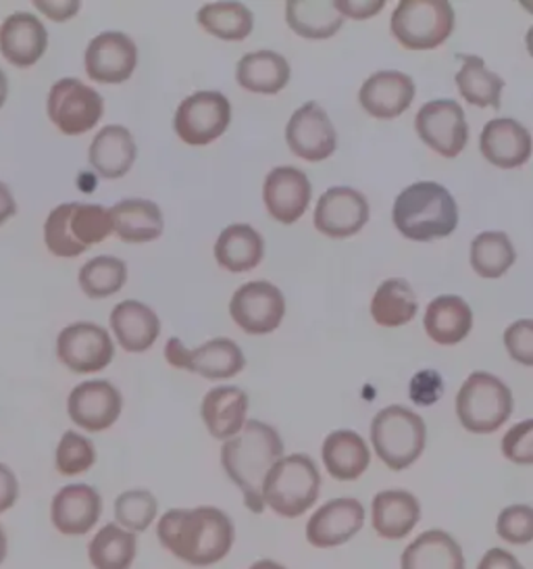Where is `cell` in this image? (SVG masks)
I'll use <instances>...</instances> for the list:
<instances>
[{
	"mask_svg": "<svg viewBox=\"0 0 533 569\" xmlns=\"http://www.w3.org/2000/svg\"><path fill=\"white\" fill-rule=\"evenodd\" d=\"M157 538L163 549L194 568H209L223 561L235 540L233 521L217 507L169 509L157 523Z\"/></svg>",
	"mask_w": 533,
	"mask_h": 569,
	"instance_id": "obj_1",
	"label": "cell"
},
{
	"mask_svg": "<svg viewBox=\"0 0 533 569\" xmlns=\"http://www.w3.org/2000/svg\"><path fill=\"white\" fill-rule=\"evenodd\" d=\"M282 457L283 442L278 430L259 419H250L240 435L223 442L221 466L233 485L242 490L247 507L257 516L265 511L263 482L266 473Z\"/></svg>",
	"mask_w": 533,
	"mask_h": 569,
	"instance_id": "obj_2",
	"label": "cell"
},
{
	"mask_svg": "<svg viewBox=\"0 0 533 569\" xmlns=\"http://www.w3.org/2000/svg\"><path fill=\"white\" fill-rule=\"evenodd\" d=\"M394 226L415 242L446 238L459 226V204L444 186L416 182L404 188L394 202Z\"/></svg>",
	"mask_w": 533,
	"mask_h": 569,
	"instance_id": "obj_3",
	"label": "cell"
},
{
	"mask_svg": "<svg viewBox=\"0 0 533 569\" xmlns=\"http://www.w3.org/2000/svg\"><path fill=\"white\" fill-rule=\"evenodd\" d=\"M319 490L321 473L315 461L299 452L282 457L269 469L263 482V502L280 518H300L315 505Z\"/></svg>",
	"mask_w": 533,
	"mask_h": 569,
	"instance_id": "obj_4",
	"label": "cell"
},
{
	"mask_svg": "<svg viewBox=\"0 0 533 569\" xmlns=\"http://www.w3.org/2000/svg\"><path fill=\"white\" fill-rule=\"evenodd\" d=\"M113 232L111 216L100 204H59L44 223L47 249L57 257H80Z\"/></svg>",
	"mask_w": 533,
	"mask_h": 569,
	"instance_id": "obj_5",
	"label": "cell"
},
{
	"mask_svg": "<svg viewBox=\"0 0 533 569\" xmlns=\"http://www.w3.org/2000/svg\"><path fill=\"white\" fill-rule=\"evenodd\" d=\"M371 442L388 468L402 471L411 468L425 451L428 428L415 411L392 405L371 421Z\"/></svg>",
	"mask_w": 533,
	"mask_h": 569,
	"instance_id": "obj_6",
	"label": "cell"
},
{
	"mask_svg": "<svg viewBox=\"0 0 533 569\" xmlns=\"http://www.w3.org/2000/svg\"><path fill=\"white\" fill-rule=\"evenodd\" d=\"M456 416L473 435H492L513 416V392L500 378L475 371L456 395Z\"/></svg>",
	"mask_w": 533,
	"mask_h": 569,
	"instance_id": "obj_7",
	"label": "cell"
},
{
	"mask_svg": "<svg viewBox=\"0 0 533 569\" xmlns=\"http://www.w3.org/2000/svg\"><path fill=\"white\" fill-rule=\"evenodd\" d=\"M392 36L409 51H432L454 30V9L446 0H402L390 21Z\"/></svg>",
	"mask_w": 533,
	"mask_h": 569,
	"instance_id": "obj_8",
	"label": "cell"
},
{
	"mask_svg": "<svg viewBox=\"0 0 533 569\" xmlns=\"http://www.w3.org/2000/svg\"><path fill=\"white\" fill-rule=\"evenodd\" d=\"M47 111L59 132L82 136L99 123L104 113V101L94 88L76 78H63L50 88Z\"/></svg>",
	"mask_w": 533,
	"mask_h": 569,
	"instance_id": "obj_9",
	"label": "cell"
},
{
	"mask_svg": "<svg viewBox=\"0 0 533 569\" xmlns=\"http://www.w3.org/2000/svg\"><path fill=\"white\" fill-rule=\"evenodd\" d=\"M232 121V104L213 90H202L178 107L173 119L175 134L182 138L185 144L204 147L215 142L217 138L225 134Z\"/></svg>",
	"mask_w": 533,
	"mask_h": 569,
	"instance_id": "obj_10",
	"label": "cell"
},
{
	"mask_svg": "<svg viewBox=\"0 0 533 569\" xmlns=\"http://www.w3.org/2000/svg\"><path fill=\"white\" fill-rule=\"evenodd\" d=\"M165 359L173 368L188 369L207 380H228L247 366L244 352L230 338H213L194 351L185 349L180 338H171L167 342Z\"/></svg>",
	"mask_w": 533,
	"mask_h": 569,
	"instance_id": "obj_11",
	"label": "cell"
},
{
	"mask_svg": "<svg viewBox=\"0 0 533 569\" xmlns=\"http://www.w3.org/2000/svg\"><path fill=\"white\" fill-rule=\"evenodd\" d=\"M415 128L419 138L446 159H454L465 151L469 140L465 111L452 99L423 104L416 113Z\"/></svg>",
	"mask_w": 533,
	"mask_h": 569,
	"instance_id": "obj_12",
	"label": "cell"
},
{
	"mask_svg": "<svg viewBox=\"0 0 533 569\" xmlns=\"http://www.w3.org/2000/svg\"><path fill=\"white\" fill-rule=\"evenodd\" d=\"M59 361L73 373H94L113 361L115 347L109 332L90 321L67 326L57 338Z\"/></svg>",
	"mask_w": 533,
	"mask_h": 569,
	"instance_id": "obj_13",
	"label": "cell"
},
{
	"mask_svg": "<svg viewBox=\"0 0 533 569\" xmlns=\"http://www.w3.org/2000/svg\"><path fill=\"white\" fill-rule=\"evenodd\" d=\"M230 313L247 335H271L285 316V299L271 282H249L233 292Z\"/></svg>",
	"mask_w": 533,
	"mask_h": 569,
	"instance_id": "obj_14",
	"label": "cell"
},
{
	"mask_svg": "<svg viewBox=\"0 0 533 569\" xmlns=\"http://www.w3.org/2000/svg\"><path fill=\"white\" fill-rule=\"evenodd\" d=\"M86 73L99 84H121L132 78L138 66V49L123 32H104L92 38L86 49Z\"/></svg>",
	"mask_w": 533,
	"mask_h": 569,
	"instance_id": "obj_15",
	"label": "cell"
},
{
	"mask_svg": "<svg viewBox=\"0 0 533 569\" xmlns=\"http://www.w3.org/2000/svg\"><path fill=\"white\" fill-rule=\"evenodd\" d=\"M369 221L365 197L349 188L333 186L321 194L315 207V228L328 238H350L359 234Z\"/></svg>",
	"mask_w": 533,
	"mask_h": 569,
	"instance_id": "obj_16",
	"label": "cell"
},
{
	"mask_svg": "<svg viewBox=\"0 0 533 569\" xmlns=\"http://www.w3.org/2000/svg\"><path fill=\"white\" fill-rule=\"evenodd\" d=\"M365 526L363 502L350 497L321 505L306 523V540L315 549H333L352 540Z\"/></svg>",
	"mask_w": 533,
	"mask_h": 569,
	"instance_id": "obj_17",
	"label": "cell"
},
{
	"mask_svg": "<svg viewBox=\"0 0 533 569\" xmlns=\"http://www.w3.org/2000/svg\"><path fill=\"white\" fill-rule=\"evenodd\" d=\"M285 142L296 157L315 163L332 157L338 134L328 113L316 102H306L288 121Z\"/></svg>",
	"mask_w": 533,
	"mask_h": 569,
	"instance_id": "obj_18",
	"label": "cell"
},
{
	"mask_svg": "<svg viewBox=\"0 0 533 569\" xmlns=\"http://www.w3.org/2000/svg\"><path fill=\"white\" fill-rule=\"evenodd\" d=\"M123 399L115 386L107 380L78 385L67 401L69 418L86 432H104L121 416Z\"/></svg>",
	"mask_w": 533,
	"mask_h": 569,
	"instance_id": "obj_19",
	"label": "cell"
},
{
	"mask_svg": "<svg viewBox=\"0 0 533 569\" xmlns=\"http://www.w3.org/2000/svg\"><path fill=\"white\" fill-rule=\"evenodd\" d=\"M313 188L309 176L296 168H275L269 171L263 186V201L269 216L280 223L299 221L309 209Z\"/></svg>",
	"mask_w": 533,
	"mask_h": 569,
	"instance_id": "obj_20",
	"label": "cell"
},
{
	"mask_svg": "<svg viewBox=\"0 0 533 569\" xmlns=\"http://www.w3.org/2000/svg\"><path fill=\"white\" fill-rule=\"evenodd\" d=\"M102 516V497L94 486H63L50 505L52 526L66 536L88 535Z\"/></svg>",
	"mask_w": 533,
	"mask_h": 569,
	"instance_id": "obj_21",
	"label": "cell"
},
{
	"mask_svg": "<svg viewBox=\"0 0 533 569\" xmlns=\"http://www.w3.org/2000/svg\"><path fill=\"white\" fill-rule=\"evenodd\" d=\"M415 82L402 71H378L366 78L359 102L371 118L394 119L402 116L415 99Z\"/></svg>",
	"mask_w": 533,
	"mask_h": 569,
	"instance_id": "obj_22",
	"label": "cell"
},
{
	"mask_svg": "<svg viewBox=\"0 0 533 569\" xmlns=\"http://www.w3.org/2000/svg\"><path fill=\"white\" fill-rule=\"evenodd\" d=\"M480 151L496 168H521L532 157V134L515 119H492L483 128Z\"/></svg>",
	"mask_w": 533,
	"mask_h": 569,
	"instance_id": "obj_23",
	"label": "cell"
},
{
	"mask_svg": "<svg viewBox=\"0 0 533 569\" xmlns=\"http://www.w3.org/2000/svg\"><path fill=\"white\" fill-rule=\"evenodd\" d=\"M49 47L44 23L32 13H16L0 26V52L16 68H32Z\"/></svg>",
	"mask_w": 533,
	"mask_h": 569,
	"instance_id": "obj_24",
	"label": "cell"
},
{
	"mask_svg": "<svg viewBox=\"0 0 533 569\" xmlns=\"http://www.w3.org/2000/svg\"><path fill=\"white\" fill-rule=\"evenodd\" d=\"M249 395L238 386H219L204 395L200 416L217 440H230L247 426Z\"/></svg>",
	"mask_w": 533,
	"mask_h": 569,
	"instance_id": "obj_25",
	"label": "cell"
},
{
	"mask_svg": "<svg viewBox=\"0 0 533 569\" xmlns=\"http://www.w3.org/2000/svg\"><path fill=\"white\" fill-rule=\"evenodd\" d=\"M421 519V505L406 490H382L371 502V523L375 535L385 540H402L415 530Z\"/></svg>",
	"mask_w": 533,
	"mask_h": 569,
	"instance_id": "obj_26",
	"label": "cell"
},
{
	"mask_svg": "<svg viewBox=\"0 0 533 569\" xmlns=\"http://www.w3.org/2000/svg\"><path fill=\"white\" fill-rule=\"evenodd\" d=\"M111 328L117 342L128 352L149 351L161 332V321L149 305L123 301L111 311Z\"/></svg>",
	"mask_w": 533,
	"mask_h": 569,
	"instance_id": "obj_27",
	"label": "cell"
},
{
	"mask_svg": "<svg viewBox=\"0 0 533 569\" xmlns=\"http://www.w3.org/2000/svg\"><path fill=\"white\" fill-rule=\"evenodd\" d=\"M138 157L133 136L123 126H107L94 136L90 144V166L100 178L117 180L123 178Z\"/></svg>",
	"mask_w": 533,
	"mask_h": 569,
	"instance_id": "obj_28",
	"label": "cell"
},
{
	"mask_svg": "<svg viewBox=\"0 0 533 569\" xmlns=\"http://www.w3.org/2000/svg\"><path fill=\"white\" fill-rule=\"evenodd\" d=\"M113 232L123 242H152L163 234L165 221L157 202L147 199H125L109 209Z\"/></svg>",
	"mask_w": 533,
	"mask_h": 569,
	"instance_id": "obj_29",
	"label": "cell"
},
{
	"mask_svg": "<svg viewBox=\"0 0 533 569\" xmlns=\"http://www.w3.org/2000/svg\"><path fill=\"white\" fill-rule=\"evenodd\" d=\"M321 457L333 480L352 482L365 473L371 452L361 435L352 430H335L323 440Z\"/></svg>",
	"mask_w": 533,
	"mask_h": 569,
	"instance_id": "obj_30",
	"label": "cell"
},
{
	"mask_svg": "<svg viewBox=\"0 0 533 569\" xmlns=\"http://www.w3.org/2000/svg\"><path fill=\"white\" fill-rule=\"evenodd\" d=\"M402 569H465L461 545L444 530H428L404 549Z\"/></svg>",
	"mask_w": 533,
	"mask_h": 569,
	"instance_id": "obj_31",
	"label": "cell"
},
{
	"mask_svg": "<svg viewBox=\"0 0 533 569\" xmlns=\"http://www.w3.org/2000/svg\"><path fill=\"white\" fill-rule=\"evenodd\" d=\"M265 254L263 236L249 223L228 226L215 242L217 263L232 273H247L259 268Z\"/></svg>",
	"mask_w": 533,
	"mask_h": 569,
	"instance_id": "obj_32",
	"label": "cell"
},
{
	"mask_svg": "<svg viewBox=\"0 0 533 569\" xmlns=\"http://www.w3.org/2000/svg\"><path fill=\"white\" fill-rule=\"evenodd\" d=\"M423 326L433 342L446 345V347L459 345L465 340L473 328V311L465 299L444 295L428 305Z\"/></svg>",
	"mask_w": 533,
	"mask_h": 569,
	"instance_id": "obj_33",
	"label": "cell"
},
{
	"mask_svg": "<svg viewBox=\"0 0 533 569\" xmlns=\"http://www.w3.org/2000/svg\"><path fill=\"white\" fill-rule=\"evenodd\" d=\"M235 80L249 92L278 94L290 82V66L280 52H249L238 61Z\"/></svg>",
	"mask_w": 533,
	"mask_h": 569,
	"instance_id": "obj_34",
	"label": "cell"
},
{
	"mask_svg": "<svg viewBox=\"0 0 533 569\" xmlns=\"http://www.w3.org/2000/svg\"><path fill=\"white\" fill-rule=\"evenodd\" d=\"M288 26L306 40H328L344 23V18L335 11L333 2H309L290 0L285 2Z\"/></svg>",
	"mask_w": 533,
	"mask_h": 569,
	"instance_id": "obj_35",
	"label": "cell"
},
{
	"mask_svg": "<svg viewBox=\"0 0 533 569\" xmlns=\"http://www.w3.org/2000/svg\"><path fill=\"white\" fill-rule=\"evenodd\" d=\"M419 302L415 290L402 278L385 280L371 299V316L383 328H400L415 318Z\"/></svg>",
	"mask_w": 533,
	"mask_h": 569,
	"instance_id": "obj_36",
	"label": "cell"
},
{
	"mask_svg": "<svg viewBox=\"0 0 533 569\" xmlns=\"http://www.w3.org/2000/svg\"><path fill=\"white\" fill-rule=\"evenodd\" d=\"M138 555V538L117 523L102 526L88 545L94 569H130Z\"/></svg>",
	"mask_w": 533,
	"mask_h": 569,
	"instance_id": "obj_37",
	"label": "cell"
},
{
	"mask_svg": "<svg viewBox=\"0 0 533 569\" xmlns=\"http://www.w3.org/2000/svg\"><path fill=\"white\" fill-rule=\"evenodd\" d=\"M461 61H463V68L456 73L454 80L463 99L473 107L500 109V94L504 88V80L485 68L482 57L461 54Z\"/></svg>",
	"mask_w": 533,
	"mask_h": 569,
	"instance_id": "obj_38",
	"label": "cell"
},
{
	"mask_svg": "<svg viewBox=\"0 0 533 569\" xmlns=\"http://www.w3.org/2000/svg\"><path fill=\"white\" fill-rule=\"evenodd\" d=\"M199 23L211 36L225 42L247 40L254 28V16L240 2H213L199 11Z\"/></svg>",
	"mask_w": 533,
	"mask_h": 569,
	"instance_id": "obj_39",
	"label": "cell"
},
{
	"mask_svg": "<svg viewBox=\"0 0 533 569\" xmlns=\"http://www.w3.org/2000/svg\"><path fill=\"white\" fill-rule=\"evenodd\" d=\"M515 259V247L504 232H483L471 242V268L487 280L504 276Z\"/></svg>",
	"mask_w": 533,
	"mask_h": 569,
	"instance_id": "obj_40",
	"label": "cell"
},
{
	"mask_svg": "<svg viewBox=\"0 0 533 569\" xmlns=\"http://www.w3.org/2000/svg\"><path fill=\"white\" fill-rule=\"evenodd\" d=\"M128 280V266L117 257H94L80 269V286L90 299L117 295Z\"/></svg>",
	"mask_w": 533,
	"mask_h": 569,
	"instance_id": "obj_41",
	"label": "cell"
},
{
	"mask_svg": "<svg viewBox=\"0 0 533 569\" xmlns=\"http://www.w3.org/2000/svg\"><path fill=\"white\" fill-rule=\"evenodd\" d=\"M159 516V501L150 490H125L117 497L115 523L123 530L140 535L147 532Z\"/></svg>",
	"mask_w": 533,
	"mask_h": 569,
	"instance_id": "obj_42",
	"label": "cell"
},
{
	"mask_svg": "<svg viewBox=\"0 0 533 569\" xmlns=\"http://www.w3.org/2000/svg\"><path fill=\"white\" fill-rule=\"evenodd\" d=\"M57 469L63 476H80L94 466V445L78 432H66L57 447Z\"/></svg>",
	"mask_w": 533,
	"mask_h": 569,
	"instance_id": "obj_43",
	"label": "cell"
},
{
	"mask_svg": "<svg viewBox=\"0 0 533 569\" xmlns=\"http://www.w3.org/2000/svg\"><path fill=\"white\" fill-rule=\"evenodd\" d=\"M496 532L509 545H530L533 542V507L511 505L500 511Z\"/></svg>",
	"mask_w": 533,
	"mask_h": 569,
	"instance_id": "obj_44",
	"label": "cell"
},
{
	"mask_svg": "<svg viewBox=\"0 0 533 569\" xmlns=\"http://www.w3.org/2000/svg\"><path fill=\"white\" fill-rule=\"evenodd\" d=\"M502 455L516 466H533V419L516 423L504 435Z\"/></svg>",
	"mask_w": 533,
	"mask_h": 569,
	"instance_id": "obj_45",
	"label": "cell"
},
{
	"mask_svg": "<svg viewBox=\"0 0 533 569\" xmlns=\"http://www.w3.org/2000/svg\"><path fill=\"white\" fill-rule=\"evenodd\" d=\"M504 347L521 366H533V319H519L504 332Z\"/></svg>",
	"mask_w": 533,
	"mask_h": 569,
	"instance_id": "obj_46",
	"label": "cell"
},
{
	"mask_svg": "<svg viewBox=\"0 0 533 569\" xmlns=\"http://www.w3.org/2000/svg\"><path fill=\"white\" fill-rule=\"evenodd\" d=\"M444 392V382L442 376L433 369H423L413 376L411 386H409V395L411 399L421 405V407H430L433 402L438 401Z\"/></svg>",
	"mask_w": 533,
	"mask_h": 569,
	"instance_id": "obj_47",
	"label": "cell"
},
{
	"mask_svg": "<svg viewBox=\"0 0 533 569\" xmlns=\"http://www.w3.org/2000/svg\"><path fill=\"white\" fill-rule=\"evenodd\" d=\"M335 4V11L342 16V18L350 19H369L373 16H378L385 7L383 0H366V2H349V0H340V2H333Z\"/></svg>",
	"mask_w": 533,
	"mask_h": 569,
	"instance_id": "obj_48",
	"label": "cell"
},
{
	"mask_svg": "<svg viewBox=\"0 0 533 569\" xmlns=\"http://www.w3.org/2000/svg\"><path fill=\"white\" fill-rule=\"evenodd\" d=\"M19 499V482L13 469L0 463V513L16 507Z\"/></svg>",
	"mask_w": 533,
	"mask_h": 569,
	"instance_id": "obj_49",
	"label": "cell"
},
{
	"mask_svg": "<svg viewBox=\"0 0 533 569\" xmlns=\"http://www.w3.org/2000/svg\"><path fill=\"white\" fill-rule=\"evenodd\" d=\"M38 11H42L47 18L54 19V21H67V19L78 16L80 11V0H63V2H49V0H36L33 2Z\"/></svg>",
	"mask_w": 533,
	"mask_h": 569,
	"instance_id": "obj_50",
	"label": "cell"
},
{
	"mask_svg": "<svg viewBox=\"0 0 533 569\" xmlns=\"http://www.w3.org/2000/svg\"><path fill=\"white\" fill-rule=\"evenodd\" d=\"M477 569H523V566L513 552L504 551V549H490L483 555Z\"/></svg>",
	"mask_w": 533,
	"mask_h": 569,
	"instance_id": "obj_51",
	"label": "cell"
},
{
	"mask_svg": "<svg viewBox=\"0 0 533 569\" xmlns=\"http://www.w3.org/2000/svg\"><path fill=\"white\" fill-rule=\"evenodd\" d=\"M17 213V202L7 184L0 182V226Z\"/></svg>",
	"mask_w": 533,
	"mask_h": 569,
	"instance_id": "obj_52",
	"label": "cell"
},
{
	"mask_svg": "<svg viewBox=\"0 0 533 569\" xmlns=\"http://www.w3.org/2000/svg\"><path fill=\"white\" fill-rule=\"evenodd\" d=\"M7 94H9V80H7L4 71L0 69V109H2V104L7 101Z\"/></svg>",
	"mask_w": 533,
	"mask_h": 569,
	"instance_id": "obj_53",
	"label": "cell"
},
{
	"mask_svg": "<svg viewBox=\"0 0 533 569\" xmlns=\"http://www.w3.org/2000/svg\"><path fill=\"white\" fill-rule=\"evenodd\" d=\"M249 569H285L282 563H278V561H271V559H263V561H257V563H252Z\"/></svg>",
	"mask_w": 533,
	"mask_h": 569,
	"instance_id": "obj_54",
	"label": "cell"
},
{
	"mask_svg": "<svg viewBox=\"0 0 533 569\" xmlns=\"http://www.w3.org/2000/svg\"><path fill=\"white\" fill-rule=\"evenodd\" d=\"M7 552H9V542H7V535H4V530H2V526H0V566H2L4 559H7Z\"/></svg>",
	"mask_w": 533,
	"mask_h": 569,
	"instance_id": "obj_55",
	"label": "cell"
},
{
	"mask_svg": "<svg viewBox=\"0 0 533 569\" xmlns=\"http://www.w3.org/2000/svg\"><path fill=\"white\" fill-rule=\"evenodd\" d=\"M525 44H527V52L533 57V26L530 28V32H527V38H525Z\"/></svg>",
	"mask_w": 533,
	"mask_h": 569,
	"instance_id": "obj_56",
	"label": "cell"
}]
</instances>
